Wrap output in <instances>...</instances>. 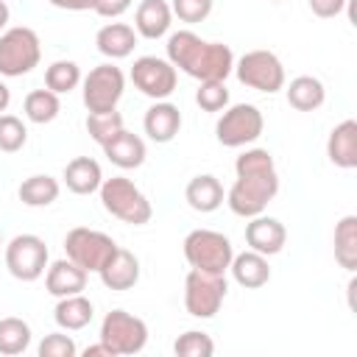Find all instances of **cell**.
I'll return each mask as SVG.
<instances>
[{
	"label": "cell",
	"instance_id": "cell-6",
	"mask_svg": "<svg viewBox=\"0 0 357 357\" xmlns=\"http://www.w3.org/2000/svg\"><path fill=\"white\" fill-rule=\"evenodd\" d=\"M100 340L114 351V357L139 354L148 343V324L126 310H112L100 321Z\"/></svg>",
	"mask_w": 357,
	"mask_h": 357
},
{
	"label": "cell",
	"instance_id": "cell-22",
	"mask_svg": "<svg viewBox=\"0 0 357 357\" xmlns=\"http://www.w3.org/2000/svg\"><path fill=\"white\" fill-rule=\"evenodd\" d=\"M103 153L112 165H117L123 170H131V167H139L145 162V142H142V137L123 128L103 145Z\"/></svg>",
	"mask_w": 357,
	"mask_h": 357
},
{
	"label": "cell",
	"instance_id": "cell-12",
	"mask_svg": "<svg viewBox=\"0 0 357 357\" xmlns=\"http://www.w3.org/2000/svg\"><path fill=\"white\" fill-rule=\"evenodd\" d=\"M6 268L20 282H36L47 271V245L39 234H17L6 245Z\"/></svg>",
	"mask_w": 357,
	"mask_h": 357
},
{
	"label": "cell",
	"instance_id": "cell-29",
	"mask_svg": "<svg viewBox=\"0 0 357 357\" xmlns=\"http://www.w3.org/2000/svg\"><path fill=\"white\" fill-rule=\"evenodd\" d=\"M25 117L36 126H45V123H53L61 112V103H59V95L50 92V89H33L25 95Z\"/></svg>",
	"mask_w": 357,
	"mask_h": 357
},
{
	"label": "cell",
	"instance_id": "cell-41",
	"mask_svg": "<svg viewBox=\"0 0 357 357\" xmlns=\"http://www.w3.org/2000/svg\"><path fill=\"white\" fill-rule=\"evenodd\" d=\"M84 357H114V351L100 340V343H92V346H86L84 351H81Z\"/></svg>",
	"mask_w": 357,
	"mask_h": 357
},
{
	"label": "cell",
	"instance_id": "cell-35",
	"mask_svg": "<svg viewBox=\"0 0 357 357\" xmlns=\"http://www.w3.org/2000/svg\"><path fill=\"white\" fill-rule=\"evenodd\" d=\"M195 103L204 112H223L229 106V89L226 81H201L195 92Z\"/></svg>",
	"mask_w": 357,
	"mask_h": 357
},
{
	"label": "cell",
	"instance_id": "cell-45",
	"mask_svg": "<svg viewBox=\"0 0 357 357\" xmlns=\"http://www.w3.org/2000/svg\"><path fill=\"white\" fill-rule=\"evenodd\" d=\"M0 245H3V234H0Z\"/></svg>",
	"mask_w": 357,
	"mask_h": 357
},
{
	"label": "cell",
	"instance_id": "cell-14",
	"mask_svg": "<svg viewBox=\"0 0 357 357\" xmlns=\"http://www.w3.org/2000/svg\"><path fill=\"white\" fill-rule=\"evenodd\" d=\"M245 243L251 251L257 254H265V257H273L284 248L287 243V229L282 226V220L276 218H268V215H254L248 218L245 223Z\"/></svg>",
	"mask_w": 357,
	"mask_h": 357
},
{
	"label": "cell",
	"instance_id": "cell-40",
	"mask_svg": "<svg viewBox=\"0 0 357 357\" xmlns=\"http://www.w3.org/2000/svg\"><path fill=\"white\" fill-rule=\"evenodd\" d=\"M47 3L56 8H64V11H92L95 8V0H47Z\"/></svg>",
	"mask_w": 357,
	"mask_h": 357
},
{
	"label": "cell",
	"instance_id": "cell-27",
	"mask_svg": "<svg viewBox=\"0 0 357 357\" xmlns=\"http://www.w3.org/2000/svg\"><path fill=\"white\" fill-rule=\"evenodd\" d=\"M59 192H61L59 181H56L53 176H47V173L28 176V178L20 184V190H17V195H20V201H22L25 206H50V204L59 198Z\"/></svg>",
	"mask_w": 357,
	"mask_h": 357
},
{
	"label": "cell",
	"instance_id": "cell-9",
	"mask_svg": "<svg viewBox=\"0 0 357 357\" xmlns=\"http://www.w3.org/2000/svg\"><path fill=\"white\" fill-rule=\"evenodd\" d=\"M84 89V106L89 114H103V112H114L120 98H123V89H126V75L120 67L114 64H98L89 70L86 78H81Z\"/></svg>",
	"mask_w": 357,
	"mask_h": 357
},
{
	"label": "cell",
	"instance_id": "cell-26",
	"mask_svg": "<svg viewBox=\"0 0 357 357\" xmlns=\"http://www.w3.org/2000/svg\"><path fill=\"white\" fill-rule=\"evenodd\" d=\"M326 100V89L315 75H298L287 86V103L296 112H315Z\"/></svg>",
	"mask_w": 357,
	"mask_h": 357
},
{
	"label": "cell",
	"instance_id": "cell-20",
	"mask_svg": "<svg viewBox=\"0 0 357 357\" xmlns=\"http://www.w3.org/2000/svg\"><path fill=\"white\" fill-rule=\"evenodd\" d=\"M234 282L245 290H257L262 284H268L271 279V265H268V257L265 254H257V251H243V254H234L231 257V265H229Z\"/></svg>",
	"mask_w": 357,
	"mask_h": 357
},
{
	"label": "cell",
	"instance_id": "cell-23",
	"mask_svg": "<svg viewBox=\"0 0 357 357\" xmlns=\"http://www.w3.org/2000/svg\"><path fill=\"white\" fill-rule=\"evenodd\" d=\"M95 45L106 59H126L137 47V31L126 22H109L95 33Z\"/></svg>",
	"mask_w": 357,
	"mask_h": 357
},
{
	"label": "cell",
	"instance_id": "cell-19",
	"mask_svg": "<svg viewBox=\"0 0 357 357\" xmlns=\"http://www.w3.org/2000/svg\"><path fill=\"white\" fill-rule=\"evenodd\" d=\"M142 128H145V134L153 142H170L178 134V128H181V112H178V106H173L170 100H156L145 112Z\"/></svg>",
	"mask_w": 357,
	"mask_h": 357
},
{
	"label": "cell",
	"instance_id": "cell-11",
	"mask_svg": "<svg viewBox=\"0 0 357 357\" xmlns=\"http://www.w3.org/2000/svg\"><path fill=\"white\" fill-rule=\"evenodd\" d=\"M262 128H265V120L254 103H234V106L223 109V114L215 126V134H218L220 145L243 148V145L254 142L262 134Z\"/></svg>",
	"mask_w": 357,
	"mask_h": 357
},
{
	"label": "cell",
	"instance_id": "cell-13",
	"mask_svg": "<svg viewBox=\"0 0 357 357\" xmlns=\"http://www.w3.org/2000/svg\"><path fill=\"white\" fill-rule=\"evenodd\" d=\"M131 81L134 86L153 98V100H167L173 92H176V67L167 61V59H159V56H139L131 67Z\"/></svg>",
	"mask_w": 357,
	"mask_h": 357
},
{
	"label": "cell",
	"instance_id": "cell-43",
	"mask_svg": "<svg viewBox=\"0 0 357 357\" xmlns=\"http://www.w3.org/2000/svg\"><path fill=\"white\" fill-rule=\"evenodd\" d=\"M8 17H11V11H8L6 0H0V31H6V25H8Z\"/></svg>",
	"mask_w": 357,
	"mask_h": 357
},
{
	"label": "cell",
	"instance_id": "cell-17",
	"mask_svg": "<svg viewBox=\"0 0 357 357\" xmlns=\"http://www.w3.org/2000/svg\"><path fill=\"white\" fill-rule=\"evenodd\" d=\"M45 287L56 298L75 296V293H81L86 287V271L78 268L73 259H56L45 271Z\"/></svg>",
	"mask_w": 357,
	"mask_h": 357
},
{
	"label": "cell",
	"instance_id": "cell-44",
	"mask_svg": "<svg viewBox=\"0 0 357 357\" xmlns=\"http://www.w3.org/2000/svg\"><path fill=\"white\" fill-rule=\"evenodd\" d=\"M271 3H282V0H271Z\"/></svg>",
	"mask_w": 357,
	"mask_h": 357
},
{
	"label": "cell",
	"instance_id": "cell-18",
	"mask_svg": "<svg viewBox=\"0 0 357 357\" xmlns=\"http://www.w3.org/2000/svg\"><path fill=\"white\" fill-rule=\"evenodd\" d=\"M326 156L335 167L340 170H351L357 167V123L354 120H343L329 131L326 139Z\"/></svg>",
	"mask_w": 357,
	"mask_h": 357
},
{
	"label": "cell",
	"instance_id": "cell-10",
	"mask_svg": "<svg viewBox=\"0 0 357 357\" xmlns=\"http://www.w3.org/2000/svg\"><path fill=\"white\" fill-rule=\"evenodd\" d=\"M64 251H67V259H73L78 268H84L86 273L89 271L98 273L106 265V259L117 251V243L98 229L75 226L64 237Z\"/></svg>",
	"mask_w": 357,
	"mask_h": 357
},
{
	"label": "cell",
	"instance_id": "cell-2",
	"mask_svg": "<svg viewBox=\"0 0 357 357\" xmlns=\"http://www.w3.org/2000/svg\"><path fill=\"white\" fill-rule=\"evenodd\" d=\"M167 61L195 81H226L234 70V53L223 42H204L192 31H176L167 39Z\"/></svg>",
	"mask_w": 357,
	"mask_h": 357
},
{
	"label": "cell",
	"instance_id": "cell-30",
	"mask_svg": "<svg viewBox=\"0 0 357 357\" xmlns=\"http://www.w3.org/2000/svg\"><path fill=\"white\" fill-rule=\"evenodd\" d=\"M31 346V326L22 318H0V354L17 357Z\"/></svg>",
	"mask_w": 357,
	"mask_h": 357
},
{
	"label": "cell",
	"instance_id": "cell-28",
	"mask_svg": "<svg viewBox=\"0 0 357 357\" xmlns=\"http://www.w3.org/2000/svg\"><path fill=\"white\" fill-rule=\"evenodd\" d=\"M335 259L349 273L357 268V215H346L335 226Z\"/></svg>",
	"mask_w": 357,
	"mask_h": 357
},
{
	"label": "cell",
	"instance_id": "cell-36",
	"mask_svg": "<svg viewBox=\"0 0 357 357\" xmlns=\"http://www.w3.org/2000/svg\"><path fill=\"white\" fill-rule=\"evenodd\" d=\"M36 351H39V357H75L78 354V346H75V340L70 335L50 332V335L42 337V343H39Z\"/></svg>",
	"mask_w": 357,
	"mask_h": 357
},
{
	"label": "cell",
	"instance_id": "cell-21",
	"mask_svg": "<svg viewBox=\"0 0 357 357\" xmlns=\"http://www.w3.org/2000/svg\"><path fill=\"white\" fill-rule=\"evenodd\" d=\"M64 184L75 195H92L103 184V170L92 156H75L64 167Z\"/></svg>",
	"mask_w": 357,
	"mask_h": 357
},
{
	"label": "cell",
	"instance_id": "cell-37",
	"mask_svg": "<svg viewBox=\"0 0 357 357\" xmlns=\"http://www.w3.org/2000/svg\"><path fill=\"white\" fill-rule=\"evenodd\" d=\"M212 3L215 0H173L170 3V11L181 22H204L212 14Z\"/></svg>",
	"mask_w": 357,
	"mask_h": 357
},
{
	"label": "cell",
	"instance_id": "cell-39",
	"mask_svg": "<svg viewBox=\"0 0 357 357\" xmlns=\"http://www.w3.org/2000/svg\"><path fill=\"white\" fill-rule=\"evenodd\" d=\"M131 8V0H95V14L98 17H106V20H114L120 14H126Z\"/></svg>",
	"mask_w": 357,
	"mask_h": 357
},
{
	"label": "cell",
	"instance_id": "cell-32",
	"mask_svg": "<svg viewBox=\"0 0 357 357\" xmlns=\"http://www.w3.org/2000/svg\"><path fill=\"white\" fill-rule=\"evenodd\" d=\"M86 131L103 148L117 131H123V114L117 109L114 112H103V114H86Z\"/></svg>",
	"mask_w": 357,
	"mask_h": 357
},
{
	"label": "cell",
	"instance_id": "cell-33",
	"mask_svg": "<svg viewBox=\"0 0 357 357\" xmlns=\"http://www.w3.org/2000/svg\"><path fill=\"white\" fill-rule=\"evenodd\" d=\"M173 351H176L178 357H212V354H215V340H212L206 332L190 329V332H184V335L176 337Z\"/></svg>",
	"mask_w": 357,
	"mask_h": 357
},
{
	"label": "cell",
	"instance_id": "cell-15",
	"mask_svg": "<svg viewBox=\"0 0 357 357\" xmlns=\"http://www.w3.org/2000/svg\"><path fill=\"white\" fill-rule=\"evenodd\" d=\"M98 276L109 290H131L139 282V259L128 248L117 245V251L106 259V265L98 271Z\"/></svg>",
	"mask_w": 357,
	"mask_h": 357
},
{
	"label": "cell",
	"instance_id": "cell-42",
	"mask_svg": "<svg viewBox=\"0 0 357 357\" xmlns=\"http://www.w3.org/2000/svg\"><path fill=\"white\" fill-rule=\"evenodd\" d=\"M8 103H11V89H8V86L0 81V114L8 109Z\"/></svg>",
	"mask_w": 357,
	"mask_h": 357
},
{
	"label": "cell",
	"instance_id": "cell-24",
	"mask_svg": "<svg viewBox=\"0 0 357 357\" xmlns=\"http://www.w3.org/2000/svg\"><path fill=\"white\" fill-rule=\"evenodd\" d=\"M184 198H187V204H190L195 212H215V209L223 204L226 192H223V184H220L215 176L204 173V176L190 178V184H187V190H184Z\"/></svg>",
	"mask_w": 357,
	"mask_h": 357
},
{
	"label": "cell",
	"instance_id": "cell-4",
	"mask_svg": "<svg viewBox=\"0 0 357 357\" xmlns=\"http://www.w3.org/2000/svg\"><path fill=\"white\" fill-rule=\"evenodd\" d=\"M42 59V42L33 28L17 25L0 33V75L20 78L31 73Z\"/></svg>",
	"mask_w": 357,
	"mask_h": 357
},
{
	"label": "cell",
	"instance_id": "cell-5",
	"mask_svg": "<svg viewBox=\"0 0 357 357\" xmlns=\"http://www.w3.org/2000/svg\"><path fill=\"white\" fill-rule=\"evenodd\" d=\"M234 248L231 240L212 229H195L184 237V259L190 268L206 271V273H226L231 265Z\"/></svg>",
	"mask_w": 357,
	"mask_h": 357
},
{
	"label": "cell",
	"instance_id": "cell-1",
	"mask_svg": "<svg viewBox=\"0 0 357 357\" xmlns=\"http://www.w3.org/2000/svg\"><path fill=\"white\" fill-rule=\"evenodd\" d=\"M234 173H237V181L226 192L229 209L240 218L262 215L268 201H273V195L279 192V176H276L273 156L265 148H251L237 156Z\"/></svg>",
	"mask_w": 357,
	"mask_h": 357
},
{
	"label": "cell",
	"instance_id": "cell-16",
	"mask_svg": "<svg viewBox=\"0 0 357 357\" xmlns=\"http://www.w3.org/2000/svg\"><path fill=\"white\" fill-rule=\"evenodd\" d=\"M173 22V11L167 0H142L134 11V31L142 39H162L170 31Z\"/></svg>",
	"mask_w": 357,
	"mask_h": 357
},
{
	"label": "cell",
	"instance_id": "cell-38",
	"mask_svg": "<svg viewBox=\"0 0 357 357\" xmlns=\"http://www.w3.org/2000/svg\"><path fill=\"white\" fill-rule=\"evenodd\" d=\"M310 3V11L321 20H329V17H337L349 0H307Z\"/></svg>",
	"mask_w": 357,
	"mask_h": 357
},
{
	"label": "cell",
	"instance_id": "cell-7",
	"mask_svg": "<svg viewBox=\"0 0 357 357\" xmlns=\"http://www.w3.org/2000/svg\"><path fill=\"white\" fill-rule=\"evenodd\" d=\"M229 293L223 273H206L192 268L184 279V307L192 318H215Z\"/></svg>",
	"mask_w": 357,
	"mask_h": 357
},
{
	"label": "cell",
	"instance_id": "cell-25",
	"mask_svg": "<svg viewBox=\"0 0 357 357\" xmlns=\"http://www.w3.org/2000/svg\"><path fill=\"white\" fill-rule=\"evenodd\" d=\"M92 315H95V307H92V301H89L86 296H81V293L59 298V304H56V310H53L56 324H59L61 329H67V332H78V329L89 326Z\"/></svg>",
	"mask_w": 357,
	"mask_h": 357
},
{
	"label": "cell",
	"instance_id": "cell-8",
	"mask_svg": "<svg viewBox=\"0 0 357 357\" xmlns=\"http://www.w3.org/2000/svg\"><path fill=\"white\" fill-rule=\"evenodd\" d=\"M240 84L257 89V92H279L284 86V64L271 50H248L234 61V70Z\"/></svg>",
	"mask_w": 357,
	"mask_h": 357
},
{
	"label": "cell",
	"instance_id": "cell-31",
	"mask_svg": "<svg viewBox=\"0 0 357 357\" xmlns=\"http://www.w3.org/2000/svg\"><path fill=\"white\" fill-rule=\"evenodd\" d=\"M78 84H81V67L70 59H59L45 70V86L56 95L73 92Z\"/></svg>",
	"mask_w": 357,
	"mask_h": 357
},
{
	"label": "cell",
	"instance_id": "cell-3",
	"mask_svg": "<svg viewBox=\"0 0 357 357\" xmlns=\"http://www.w3.org/2000/svg\"><path fill=\"white\" fill-rule=\"evenodd\" d=\"M100 204L109 215H114L117 220L123 223H131V226H142L151 220L153 215V206L151 201L145 198V192L126 176H112V178H103L100 184Z\"/></svg>",
	"mask_w": 357,
	"mask_h": 357
},
{
	"label": "cell",
	"instance_id": "cell-34",
	"mask_svg": "<svg viewBox=\"0 0 357 357\" xmlns=\"http://www.w3.org/2000/svg\"><path fill=\"white\" fill-rule=\"evenodd\" d=\"M28 139V128L20 117L14 114H0V151L3 153H17Z\"/></svg>",
	"mask_w": 357,
	"mask_h": 357
}]
</instances>
